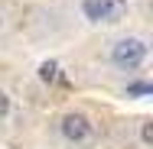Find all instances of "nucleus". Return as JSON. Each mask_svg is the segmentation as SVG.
<instances>
[{
	"mask_svg": "<svg viewBox=\"0 0 153 149\" xmlns=\"http://www.w3.org/2000/svg\"><path fill=\"white\" fill-rule=\"evenodd\" d=\"M39 78H42V81H46V84H52V81H56V78H59V62H42V65H39Z\"/></svg>",
	"mask_w": 153,
	"mask_h": 149,
	"instance_id": "39448f33",
	"label": "nucleus"
},
{
	"mask_svg": "<svg viewBox=\"0 0 153 149\" xmlns=\"http://www.w3.org/2000/svg\"><path fill=\"white\" fill-rule=\"evenodd\" d=\"M94 120L88 114H82V110H68V114H62L59 117V136L68 143V146H91L94 143Z\"/></svg>",
	"mask_w": 153,
	"mask_h": 149,
	"instance_id": "7ed1b4c3",
	"label": "nucleus"
},
{
	"mask_svg": "<svg viewBox=\"0 0 153 149\" xmlns=\"http://www.w3.org/2000/svg\"><path fill=\"white\" fill-rule=\"evenodd\" d=\"M75 10H78L85 26L101 29V26H117L121 20H127L130 0H78Z\"/></svg>",
	"mask_w": 153,
	"mask_h": 149,
	"instance_id": "f03ea898",
	"label": "nucleus"
},
{
	"mask_svg": "<svg viewBox=\"0 0 153 149\" xmlns=\"http://www.w3.org/2000/svg\"><path fill=\"white\" fill-rule=\"evenodd\" d=\"M124 94H127V97H150L153 88H150V81H134V84L124 88Z\"/></svg>",
	"mask_w": 153,
	"mask_h": 149,
	"instance_id": "20e7f679",
	"label": "nucleus"
},
{
	"mask_svg": "<svg viewBox=\"0 0 153 149\" xmlns=\"http://www.w3.org/2000/svg\"><path fill=\"white\" fill-rule=\"evenodd\" d=\"M140 143L143 146H153V120H143L140 123Z\"/></svg>",
	"mask_w": 153,
	"mask_h": 149,
	"instance_id": "0eeeda50",
	"label": "nucleus"
},
{
	"mask_svg": "<svg viewBox=\"0 0 153 149\" xmlns=\"http://www.w3.org/2000/svg\"><path fill=\"white\" fill-rule=\"evenodd\" d=\"M7 26H10V23H7V13H3V10H0V36H3V32H7Z\"/></svg>",
	"mask_w": 153,
	"mask_h": 149,
	"instance_id": "6e6552de",
	"label": "nucleus"
},
{
	"mask_svg": "<svg viewBox=\"0 0 153 149\" xmlns=\"http://www.w3.org/2000/svg\"><path fill=\"white\" fill-rule=\"evenodd\" d=\"M10 110H13V97H10L7 88H0V120L10 117Z\"/></svg>",
	"mask_w": 153,
	"mask_h": 149,
	"instance_id": "423d86ee",
	"label": "nucleus"
},
{
	"mask_svg": "<svg viewBox=\"0 0 153 149\" xmlns=\"http://www.w3.org/2000/svg\"><path fill=\"white\" fill-rule=\"evenodd\" d=\"M150 62V39L143 32H124L108 42V65L114 71H140Z\"/></svg>",
	"mask_w": 153,
	"mask_h": 149,
	"instance_id": "f257e3e1",
	"label": "nucleus"
}]
</instances>
